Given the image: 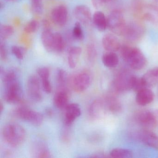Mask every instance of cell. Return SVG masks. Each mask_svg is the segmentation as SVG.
<instances>
[{"instance_id":"4fadbf2b","label":"cell","mask_w":158,"mask_h":158,"mask_svg":"<svg viewBox=\"0 0 158 158\" xmlns=\"http://www.w3.org/2000/svg\"><path fill=\"white\" fill-rule=\"evenodd\" d=\"M64 123L69 127L73 123L81 114L80 106L77 103L68 104L65 108Z\"/></svg>"},{"instance_id":"5b68a950","label":"cell","mask_w":158,"mask_h":158,"mask_svg":"<svg viewBox=\"0 0 158 158\" xmlns=\"http://www.w3.org/2000/svg\"><path fill=\"white\" fill-rule=\"evenodd\" d=\"M92 81V75L87 71L78 73L69 80L72 88L77 92H83L86 90L91 85Z\"/></svg>"},{"instance_id":"9c48e42d","label":"cell","mask_w":158,"mask_h":158,"mask_svg":"<svg viewBox=\"0 0 158 158\" xmlns=\"http://www.w3.org/2000/svg\"><path fill=\"white\" fill-rule=\"evenodd\" d=\"M27 95L32 101L38 102L42 98L39 79L35 76L29 77L27 81Z\"/></svg>"},{"instance_id":"d6986e66","label":"cell","mask_w":158,"mask_h":158,"mask_svg":"<svg viewBox=\"0 0 158 158\" xmlns=\"http://www.w3.org/2000/svg\"><path fill=\"white\" fill-rule=\"evenodd\" d=\"M154 94L149 88H145L137 92L136 101L140 106H145L152 102Z\"/></svg>"},{"instance_id":"7402d4cb","label":"cell","mask_w":158,"mask_h":158,"mask_svg":"<svg viewBox=\"0 0 158 158\" xmlns=\"http://www.w3.org/2000/svg\"><path fill=\"white\" fill-rule=\"evenodd\" d=\"M105 112V107L101 101L96 100L93 102L89 108V114L93 119H97L101 117Z\"/></svg>"},{"instance_id":"2e32d148","label":"cell","mask_w":158,"mask_h":158,"mask_svg":"<svg viewBox=\"0 0 158 158\" xmlns=\"http://www.w3.org/2000/svg\"><path fill=\"white\" fill-rule=\"evenodd\" d=\"M141 16L144 20L158 23V7L152 4L143 6L140 10Z\"/></svg>"},{"instance_id":"83f0119b","label":"cell","mask_w":158,"mask_h":158,"mask_svg":"<svg viewBox=\"0 0 158 158\" xmlns=\"http://www.w3.org/2000/svg\"><path fill=\"white\" fill-rule=\"evenodd\" d=\"M14 29L9 25H2L0 27V39L1 41H4L13 35Z\"/></svg>"},{"instance_id":"44dd1931","label":"cell","mask_w":158,"mask_h":158,"mask_svg":"<svg viewBox=\"0 0 158 158\" xmlns=\"http://www.w3.org/2000/svg\"><path fill=\"white\" fill-rule=\"evenodd\" d=\"M53 33L49 28H46L41 34V41L43 47L48 52H53Z\"/></svg>"},{"instance_id":"277c9868","label":"cell","mask_w":158,"mask_h":158,"mask_svg":"<svg viewBox=\"0 0 158 158\" xmlns=\"http://www.w3.org/2000/svg\"><path fill=\"white\" fill-rule=\"evenodd\" d=\"M126 25L123 14L119 10L112 11L107 18V27L118 35H123Z\"/></svg>"},{"instance_id":"60d3db41","label":"cell","mask_w":158,"mask_h":158,"mask_svg":"<svg viewBox=\"0 0 158 158\" xmlns=\"http://www.w3.org/2000/svg\"><path fill=\"white\" fill-rule=\"evenodd\" d=\"M105 156L104 155V153H102V152H99V153H96V154H94V155H92V157H97V158H102V157H105Z\"/></svg>"},{"instance_id":"f1b7e54d","label":"cell","mask_w":158,"mask_h":158,"mask_svg":"<svg viewBox=\"0 0 158 158\" xmlns=\"http://www.w3.org/2000/svg\"><path fill=\"white\" fill-rule=\"evenodd\" d=\"M68 80L66 72L63 69H58L57 71V81L59 88H66L65 86Z\"/></svg>"},{"instance_id":"ffe728a7","label":"cell","mask_w":158,"mask_h":158,"mask_svg":"<svg viewBox=\"0 0 158 158\" xmlns=\"http://www.w3.org/2000/svg\"><path fill=\"white\" fill-rule=\"evenodd\" d=\"M141 78L147 88L154 86L158 81V67H154L149 70Z\"/></svg>"},{"instance_id":"e0dca14e","label":"cell","mask_w":158,"mask_h":158,"mask_svg":"<svg viewBox=\"0 0 158 158\" xmlns=\"http://www.w3.org/2000/svg\"><path fill=\"white\" fill-rule=\"evenodd\" d=\"M69 93L66 88H59L53 98V103L59 109H65L68 104Z\"/></svg>"},{"instance_id":"d4e9b609","label":"cell","mask_w":158,"mask_h":158,"mask_svg":"<svg viewBox=\"0 0 158 158\" xmlns=\"http://www.w3.org/2000/svg\"><path fill=\"white\" fill-rule=\"evenodd\" d=\"M102 62L106 67L114 68L118 65L119 58L115 52H107L102 55Z\"/></svg>"},{"instance_id":"1f68e13d","label":"cell","mask_w":158,"mask_h":158,"mask_svg":"<svg viewBox=\"0 0 158 158\" xmlns=\"http://www.w3.org/2000/svg\"><path fill=\"white\" fill-rule=\"evenodd\" d=\"M107 107L114 112H117L121 110V105L118 100L114 97H110L107 100Z\"/></svg>"},{"instance_id":"52a82bcc","label":"cell","mask_w":158,"mask_h":158,"mask_svg":"<svg viewBox=\"0 0 158 158\" xmlns=\"http://www.w3.org/2000/svg\"><path fill=\"white\" fill-rule=\"evenodd\" d=\"M145 29L143 26L137 22H132L127 24L123 35L131 42H138L143 37Z\"/></svg>"},{"instance_id":"d6a6232c","label":"cell","mask_w":158,"mask_h":158,"mask_svg":"<svg viewBox=\"0 0 158 158\" xmlns=\"http://www.w3.org/2000/svg\"><path fill=\"white\" fill-rule=\"evenodd\" d=\"M39 23L36 20H31L25 26L24 31L27 34H33L37 31Z\"/></svg>"},{"instance_id":"b9f144b4","label":"cell","mask_w":158,"mask_h":158,"mask_svg":"<svg viewBox=\"0 0 158 158\" xmlns=\"http://www.w3.org/2000/svg\"><path fill=\"white\" fill-rule=\"evenodd\" d=\"M0 110H1V113H2V111L4 110V108H3V105L2 104V102H1V104H0Z\"/></svg>"},{"instance_id":"f546056e","label":"cell","mask_w":158,"mask_h":158,"mask_svg":"<svg viewBox=\"0 0 158 158\" xmlns=\"http://www.w3.org/2000/svg\"><path fill=\"white\" fill-rule=\"evenodd\" d=\"M73 39L76 40L82 41L84 39V34L81 25V23L79 22L76 23L73 28L72 32Z\"/></svg>"},{"instance_id":"ab89813d","label":"cell","mask_w":158,"mask_h":158,"mask_svg":"<svg viewBox=\"0 0 158 158\" xmlns=\"http://www.w3.org/2000/svg\"><path fill=\"white\" fill-rule=\"evenodd\" d=\"M111 0H91L92 5L95 8L98 9L103 7L105 4L110 2Z\"/></svg>"},{"instance_id":"ba28073f","label":"cell","mask_w":158,"mask_h":158,"mask_svg":"<svg viewBox=\"0 0 158 158\" xmlns=\"http://www.w3.org/2000/svg\"><path fill=\"white\" fill-rule=\"evenodd\" d=\"M136 76L127 72H121L116 77L114 82V85L119 91H125L133 88Z\"/></svg>"},{"instance_id":"8992f818","label":"cell","mask_w":158,"mask_h":158,"mask_svg":"<svg viewBox=\"0 0 158 158\" xmlns=\"http://www.w3.org/2000/svg\"><path fill=\"white\" fill-rule=\"evenodd\" d=\"M14 113L19 119L34 125H40L43 121L42 114L27 107H19L15 110Z\"/></svg>"},{"instance_id":"5bb4252c","label":"cell","mask_w":158,"mask_h":158,"mask_svg":"<svg viewBox=\"0 0 158 158\" xmlns=\"http://www.w3.org/2000/svg\"><path fill=\"white\" fill-rule=\"evenodd\" d=\"M103 48L107 52H116L121 49L120 40L114 35L107 34L102 39Z\"/></svg>"},{"instance_id":"f35d334b","label":"cell","mask_w":158,"mask_h":158,"mask_svg":"<svg viewBox=\"0 0 158 158\" xmlns=\"http://www.w3.org/2000/svg\"><path fill=\"white\" fill-rule=\"evenodd\" d=\"M0 55L2 60L5 61L8 58V51L6 45L3 41H1L0 43Z\"/></svg>"},{"instance_id":"d590c367","label":"cell","mask_w":158,"mask_h":158,"mask_svg":"<svg viewBox=\"0 0 158 158\" xmlns=\"http://www.w3.org/2000/svg\"><path fill=\"white\" fill-rule=\"evenodd\" d=\"M145 88H146L145 85H144L141 77V78H139V77H136L135 81H134L132 89L137 92L139 90Z\"/></svg>"},{"instance_id":"cb8c5ba5","label":"cell","mask_w":158,"mask_h":158,"mask_svg":"<svg viewBox=\"0 0 158 158\" xmlns=\"http://www.w3.org/2000/svg\"><path fill=\"white\" fill-rule=\"evenodd\" d=\"M92 21L96 28L101 32H103L107 27V19L101 11H97L92 16Z\"/></svg>"},{"instance_id":"4316f807","label":"cell","mask_w":158,"mask_h":158,"mask_svg":"<svg viewBox=\"0 0 158 158\" xmlns=\"http://www.w3.org/2000/svg\"><path fill=\"white\" fill-rule=\"evenodd\" d=\"M110 156L112 158H131L133 157V152L128 149L114 148L110 152Z\"/></svg>"},{"instance_id":"4dcf8cb0","label":"cell","mask_w":158,"mask_h":158,"mask_svg":"<svg viewBox=\"0 0 158 158\" xmlns=\"http://www.w3.org/2000/svg\"><path fill=\"white\" fill-rule=\"evenodd\" d=\"M86 52L88 61L91 63L94 62L97 57V51L95 45L92 43H89L87 46Z\"/></svg>"},{"instance_id":"484cf974","label":"cell","mask_w":158,"mask_h":158,"mask_svg":"<svg viewBox=\"0 0 158 158\" xmlns=\"http://www.w3.org/2000/svg\"><path fill=\"white\" fill-rule=\"evenodd\" d=\"M66 46L64 38L59 33H54L53 40V52L60 53L63 52Z\"/></svg>"},{"instance_id":"6da1fadb","label":"cell","mask_w":158,"mask_h":158,"mask_svg":"<svg viewBox=\"0 0 158 158\" xmlns=\"http://www.w3.org/2000/svg\"><path fill=\"white\" fill-rule=\"evenodd\" d=\"M121 49L123 59L131 68L139 70L146 66L147 59L139 49L127 46H123Z\"/></svg>"},{"instance_id":"9a60e30c","label":"cell","mask_w":158,"mask_h":158,"mask_svg":"<svg viewBox=\"0 0 158 158\" xmlns=\"http://www.w3.org/2000/svg\"><path fill=\"white\" fill-rule=\"evenodd\" d=\"M139 139L147 146L158 150V136L148 129H144L139 134Z\"/></svg>"},{"instance_id":"30bf717a","label":"cell","mask_w":158,"mask_h":158,"mask_svg":"<svg viewBox=\"0 0 158 158\" xmlns=\"http://www.w3.org/2000/svg\"><path fill=\"white\" fill-rule=\"evenodd\" d=\"M137 120L145 129L148 130L155 128L158 123L157 114L146 110L141 111L139 113Z\"/></svg>"},{"instance_id":"7a4b0ae2","label":"cell","mask_w":158,"mask_h":158,"mask_svg":"<svg viewBox=\"0 0 158 158\" xmlns=\"http://www.w3.org/2000/svg\"><path fill=\"white\" fill-rule=\"evenodd\" d=\"M2 136L9 145L17 147L21 145L25 139V130L18 124H8L3 128Z\"/></svg>"},{"instance_id":"e575fe53","label":"cell","mask_w":158,"mask_h":158,"mask_svg":"<svg viewBox=\"0 0 158 158\" xmlns=\"http://www.w3.org/2000/svg\"><path fill=\"white\" fill-rule=\"evenodd\" d=\"M43 0H31V9L35 14H40L43 10Z\"/></svg>"},{"instance_id":"836d02e7","label":"cell","mask_w":158,"mask_h":158,"mask_svg":"<svg viewBox=\"0 0 158 158\" xmlns=\"http://www.w3.org/2000/svg\"><path fill=\"white\" fill-rule=\"evenodd\" d=\"M12 52L17 59L22 60L23 59L26 50L24 48L17 46H13L11 49Z\"/></svg>"},{"instance_id":"74e56055","label":"cell","mask_w":158,"mask_h":158,"mask_svg":"<svg viewBox=\"0 0 158 158\" xmlns=\"http://www.w3.org/2000/svg\"><path fill=\"white\" fill-rule=\"evenodd\" d=\"M43 90L46 93L49 94L52 91V86L50 82L49 78L41 79Z\"/></svg>"},{"instance_id":"3957f363","label":"cell","mask_w":158,"mask_h":158,"mask_svg":"<svg viewBox=\"0 0 158 158\" xmlns=\"http://www.w3.org/2000/svg\"><path fill=\"white\" fill-rule=\"evenodd\" d=\"M4 85L3 98L5 101L15 103L21 101L23 98V92L18 78L3 83Z\"/></svg>"},{"instance_id":"8d00e7d4","label":"cell","mask_w":158,"mask_h":158,"mask_svg":"<svg viewBox=\"0 0 158 158\" xmlns=\"http://www.w3.org/2000/svg\"><path fill=\"white\" fill-rule=\"evenodd\" d=\"M37 73L41 79L45 78H49L50 71L47 67H42L38 68Z\"/></svg>"},{"instance_id":"7bdbcfd3","label":"cell","mask_w":158,"mask_h":158,"mask_svg":"<svg viewBox=\"0 0 158 158\" xmlns=\"http://www.w3.org/2000/svg\"><path fill=\"white\" fill-rule=\"evenodd\" d=\"M6 1H15V0H6Z\"/></svg>"},{"instance_id":"8fae6325","label":"cell","mask_w":158,"mask_h":158,"mask_svg":"<svg viewBox=\"0 0 158 158\" xmlns=\"http://www.w3.org/2000/svg\"><path fill=\"white\" fill-rule=\"evenodd\" d=\"M68 17V10L64 5L56 6L51 13V18L52 22L59 26H64L66 24Z\"/></svg>"},{"instance_id":"7c38bea8","label":"cell","mask_w":158,"mask_h":158,"mask_svg":"<svg viewBox=\"0 0 158 158\" xmlns=\"http://www.w3.org/2000/svg\"><path fill=\"white\" fill-rule=\"evenodd\" d=\"M74 16L79 23L87 25L92 20L91 11L88 7L85 5H78L73 11Z\"/></svg>"},{"instance_id":"ac0fdd59","label":"cell","mask_w":158,"mask_h":158,"mask_svg":"<svg viewBox=\"0 0 158 158\" xmlns=\"http://www.w3.org/2000/svg\"><path fill=\"white\" fill-rule=\"evenodd\" d=\"M32 154L35 158H48L51 157L48 146L42 141H37L32 147Z\"/></svg>"},{"instance_id":"603a6c76","label":"cell","mask_w":158,"mask_h":158,"mask_svg":"<svg viewBox=\"0 0 158 158\" xmlns=\"http://www.w3.org/2000/svg\"><path fill=\"white\" fill-rule=\"evenodd\" d=\"M82 52V49L79 47H72L69 48L68 53V62L71 68H75L77 65Z\"/></svg>"}]
</instances>
